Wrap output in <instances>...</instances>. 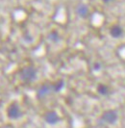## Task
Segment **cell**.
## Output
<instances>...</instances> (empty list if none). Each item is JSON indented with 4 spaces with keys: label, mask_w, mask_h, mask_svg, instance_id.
Returning <instances> with one entry per match:
<instances>
[{
    "label": "cell",
    "mask_w": 125,
    "mask_h": 128,
    "mask_svg": "<svg viewBox=\"0 0 125 128\" xmlns=\"http://www.w3.org/2000/svg\"><path fill=\"white\" fill-rule=\"evenodd\" d=\"M37 70L32 66H28L23 68L20 72H19V78L20 80H22L25 83H31L33 82L36 78H37Z\"/></svg>",
    "instance_id": "cell-1"
},
{
    "label": "cell",
    "mask_w": 125,
    "mask_h": 128,
    "mask_svg": "<svg viewBox=\"0 0 125 128\" xmlns=\"http://www.w3.org/2000/svg\"><path fill=\"white\" fill-rule=\"evenodd\" d=\"M7 116L10 120H18L22 116V112L16 103H12L7 109Z\"/></svg>",
    "instance_id": "cell-2"
},
{
    "label": "cell",
    "mask_w": 125,
    "mask_h": 128,
    "mask_svg": "<svg viewBox=\"0 0 125 128\" xmlns=\"http://www.w3.org/2000/svg\"><path fill=\"white\" fill-rule=\"evenodd\" d=\"M118 118V114L114 110L105 111L101 116V120L108 124H114Z\"/></svg>",
    "instance_id": "cell-3"
},
{
    "label": "cell",
    "mask_w": 125,
    "mask_h": 128,
    "mask_svg": "<svg viewBox=\"0 0 125 128\" xmlns=\"http://www.w3.org/2000/svg\"><path fill=\"white\" fill-rule=\"evenodd\" d=\"M51 92H53V88H52V84H44L42 85L37 90V97L38 99L44 98L45 96L50 94Z\"/></svg>",
    "instance_id": "cell-4"
},
{
    "label": "cell",
    "mask_w": 125,
    "mask_h": 128,
    "mask_svg": "<svg viewBox=\"0 0 125 128\" xmlns=\"http://www.w3.org/2000/svg\"><path fill=\"white\" fill-rule=\"evenodd\" d=\"M44 120L50 125H55L60 122V116L55 111H49L44 115Z\"/></svg>",
    "instance_id": "cell-5"
},
{
    "label": "cell",
    "mask_w": 125,
    "mask_h": 128,
    "mask_svg": "<svg viewBox=\"0 0 125 128\" xmlns=\"http://www.w3.org/2000/svg\"><path fill=\"white\" fill-rule=\"evenodd\" d=\"M110 35L112 38H118L123 36V28L119 25H114L110 29Z\"/></svg>",
    "instance_id": "cell-6"
},
{
    "label": "cell",
    "mask_w": 125,
    "mask_h": 128,
    "mask_svg": "<svg viewBox=\"0 0 125 128\" xmlns=\"http://www.w3.org/2000/svg\"><path fill=\"white\" fill-rule=\"evenodd\" d=\"M76 13L81 18H86L88 16V7L85 4H79L76 8Z\"/></svg>",
    "instance_id": "cell-7"
},
{
    "label": "cell",
    "mask_w": 125,
    "mask_h": 128,
    "mask_svg": "<svg viewBox=\"0 0 125 128\" xmlns=\"http://www.w3.org/2000/svg\"><path fill=\"white\" fill-rule=\"evenodd\" d=\"M97 92L99 94L100 96H108L111 94V90H110L109 87L107 85H105V84H99L97 86Z\"/></svg>",
    "instance_id": "cell-8"
},
{
    "label": "cell",
    "mask_w": 125,
    "mask_h": 128,
    "mask_svg": "<svg viewBox=\"0 0 125 128\" xmlns=\"http://www.w3.org/2000/svg\"><path fill=\"white\" fill-rule=\"evenodd\" d=\"M64 80H58L54 84H52V88H53V92H59L64 89Z\"/></svg>",
    "instance_id": "cell-9"
},
{
    "label": "cell",
    "mask_w": 125,
    "mask_h": 128,
    "mask_svg": "<svg viewBox=\"0 0 125 128\" xmlns=\"http://www.w3.org/2000/svg\"><path fill=\"white\" fill-rule=\"evenodd\" d=\"M48 38H49V40L51 42H54V44H57V42H59L61 40V37H60L59 33L57 32V31L50 32L49 35H48Z\"/></svg>",
    "instance_id": "cell-10"
},
{
    "label": "cell",
    "mask_w": 125,
    "mask_h": 128,
    "mask_svg": "<svg viewBox=\"0 0 125 128\" xmlns=\"http://www.w3.org/2000/svg\"><path fill=\"white\" fill-rule=\"evenodd\" d=\"M101 68H102V66H101V64H100V63H98V62L94 63V66H92L94 70H95V71L100 70H101Z\"/></svg>",
    "instance_id": "cell-11"
},
{
    "label": "cell",
    "mask_w": 125,
    "mask_h": 128,
    "mask_svg": "<svg viewBox=\"0 0 125 128\" xmlns=\"http://www.w3.org/2000/svg\"><path fill=\"white\" fill-rule=\"evenodd\" d=\"M23 38H24L25 42H33V38H32L29 34H26L25 36H23Z\"/></svg>",
    "instance_id": "cell-12"
},
{
    "label": "cell",
    "mask_w": 125,
    "mask_h": 128,
    "mask_svg": "<svg viewBox=\"0 0 125 128\" xmlns=\"http://www.w3.org/2000/svg\"><path fill=\"white\" fill-rule=\"evenodd\" d=\"M103 2H105V3H109V2H111L112 0H102Z\"/></svg>",
    "instance_id": "cell-13"
}]
</instances>
